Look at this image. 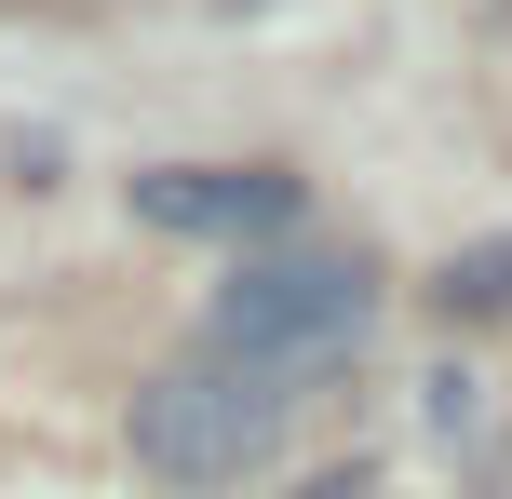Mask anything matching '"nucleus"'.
<instances>
[{"mask_svg": "<svg viewBox=\"0 0 512 499\" xmlns=\"http://www.w3.org/2000/svg\"><path fill=\"white\" fill-rule=\"evenodd\" d=\"M364 324H378L364 257H324V243H256L230 284H216L203 351H216V365H243V378H270V392H297V378L351 365Z\"/></svg>", "mask_w": 512, "mask_h": 499, "instance_id": "nucleus-1", "label": "nucleus"}, {"mask_svg": "<svg viewBox=\"0 0 512 499\" xmlns=\"http://www.w3.org/2000/svg\"><path fill=\"white\" fill-rule=\"evenodd\" d=\"M283 405H297V392H270V378L189 351V365H162L149 392H135L122 432H135V473H162V486H243L256 459L283 446Z\"/></svg>", "mask_w": 512, "mask_h": 499, "instance_id": "nucleus-2", "label": "nucleus"}, {"mask_svg": "<svg viewBox=\"0 0 512 499\" xmlns=\"http://www.w3.org/2000/svg\"><path fill=\"white\" fill-rule=\"evenodd\" d=\"M122 203H135V230H176V243H283L297 230V203L310 189L283 176V162H149V176H122Z\"/></svg>", "mask_w": 512, "mask_h": 499, "instance_id": "nucleus-3", "label": "nucleus"}, {"mask_svg": "<svg viewBox=\"0 0 512 499\" xmlns=\"http://www.w3.org/2000/svg\"><path fill=\"white\" fill-rule=\"evenodd\" d=\"M432 311L445 324H499L512 311V243H459V257L432 270Z\"/></svg>", "mask_w": 512, "mask_h": 499, "instance_id": "nucleus-4", "label": "nucleus"}, {"mask_svg": "<svg viewBox=\"0 0 512 499\" xmlns=\"http://www.w3.org/2000/svg\"><path fill=\"white\" fill-rule=\"evenodd\" d=\"M297 499H378V473H364V459H351V473H310Z\"/></svg>", "mask_w": 512, "mask_h": 499, "instance_id": "nucleus-5", "label": "nucleus"}]
</instances>
